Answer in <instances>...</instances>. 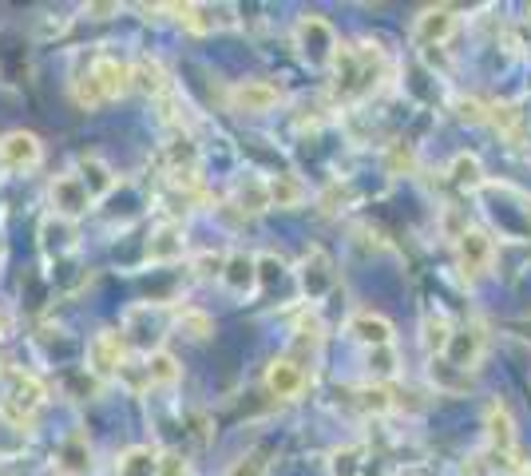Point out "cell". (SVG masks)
<instances>
[{"instance_id":"cell-9","label":"cell","mask_w":531,"mask_h":476,"mask_svg":"<svg viewBox=\"0 0 531 476\" xmlns=\"http://www.w3.org/2000/svg\"><path fill=\"white\" fill-rule=\"evenodd\" d=\"M484 437H488V449L496 457H516V421L500 397L484 405Z\"/></svg>"},{"instance_id":"cell-22","label":"cell","mask_w":531,"mask_h":476,"mask_svg":"<svg viewBox=\"0 0 531 476\" xmlns=\"http://www.w3.org/2000/svg\"><path fill=\"white\" fill-rule=\"evenodd\" d=\"M448 179H452V187H460V191H480V187H484V163H480V155L460 151V155L448 163Z\"/></svg>"},{"instance_id":"cell-12","label":"cell","mask_w":531,"mask_h":476,"mask_svg":"<svg viewBox=\"0 0 531 476\" xmlns=\"http://www.w3.org/2000/svg\"><path fill=\"white\" fill-rule=\"evenodd\" d=\"M222 286L234 294V298H250L262 282H258V258H250V254H242V250H234V254H226V262H222Z\"/></svg>"},{"instance_id":"cell-6","label":"cell","mask_w":531,"mask_h":476,"mask_svg":"<svg viewBox=\"0 0 531 476\" xmlns=\"http://www.w3.org/2000/svg\"><path fill=\"white\" fill-rule=\"evenodd\" d=\"M127 361V338L115 334V330H100L92 342H88V373L92 377H115Z\"/></svg>"},{"instance_id":"cell-20","label":"cell","mask_w":531,"mask_h":476,"mask_svg":"<svg viewBox=\"0 0 531 476\" xmlns=\"http://www.w3.org/2000/svg\"><path fill=\"white\" fill-rule=\"evenodd\" d=\"M80 179H84V187H88V195L92 199H104L115 191V183H119V175L107 167L100 155H80Z\"/></svg>"},{"instance_id":"cell-5","label":"cell","mask_w":531,"mask_h":476,"mask_svg":"<svg viewBox=\"0 0 531 476\" xmlns=\"http://www.w3.org/2000/svg\"><path fill=\"white\" fill-rule=\"evenodd\" d=\"M48 199H52V211H56L60 219H68V223H76L80 215H88L92 203H96V199L88 195V187H84L80 175H60V179H52Z\"/></svg>"},{"instance_id":"cell-25","label":"cell","mask_w":531,"mask_h":476,"mask_svg":"<svg viewBox=\"0 0 531 476\" xmlns=\"http://www.w3.org/2000/svg\"><path fill=\"white\" fill-rule=\"evenodd\" d=\"M234 203L242 211H250V215L270 211V187H266V179H238L234 183Z\"/></svg>"},{"instance_id":"cell-11","label":"cell","mask_w":531,"mask_h":476,"mask_svg":"<svg viewBox=\"0 0 531 476\" xmlns=\"http://www.w3.org/2000/svg\"><path fill=\"white\" fill-rule=\"evenodd\" d=\"M306 385H310V377H306V369H302L294 357H278V361L266 365V389H270L278 401H294V397H302Z\"/></svg>"},{"instance_id":"cell-4","label":"cell","mask_w":531,"mask_h":476,"mask_svg":"<svg viewBox=\"0 0 531 476\" xmlns=\"http://www.w3.org/2000/svg\"><path fill=\"white\" fill-rule=\"evenodd\" d=\"M298 282H302V294H306L310 302H321V298L337 286V274H333V258H329V250L310 246V250L302 254V262H298Z\"/></svg>"},{"instance_id":"cell-40","label":"cell","mask_w":531,"mask_h":476,"mask_svg":"<svg viewBox=\"0 0 531 476\" xmlns=\"http://www.w3.org/2000/svg\"><path fill=\"white\" fill-rule=\"evenodd\" d=\"M4 330H8V318H4V310H0V338H4Z\"/></svg>"},{"instance_id":"cell-10","label":"cell","mask_w":531,"mask_h":476,"mask_svg":"<svg viewBox=\"0 0 531 476\" xmlns=\"http://www.w3.org/2000/svg\"><path fill=\"white\" fill-rule=\"evenodd\" d=\"M44 159V143L32 131H8L0 135V167L4 171H32Z\"/></svg>"},{"instance_id":"cell-15","label":"cell","mask_w":531,"mask_h":476,"mask_svg":"<svg viewBox=\"0 0 531 476\" xmlns=\"http://www.w3.org/2000/svg\"><path fill=\"white\" fill-rule=\"evenodd\" d=\"M349 338L361 342L365 350H381V346H393V322L373 314V310H361L349 318Z\"/></svg>"},{"instance_id":"cell-26","label":"cell","mask_w":531,"mask_h":476,"mask_svg":"<svg viewBox=\"0 0 531 476\" xmlns=\"http://www.w3.org/2000/svg\"><path fill=\"white\" fill-rule=\"evenodd\" d=\"M40 238H44V250L48 254H64V250L76 246V227L68 219H60V215H48L44 227H40Z\"/></svg>"},{"instance_id":"cell-3","label":"cell","mask_w":531,"mask_h":476,"mask_svg":"<svg viewBox=\"0 0 531 476\" xmlns=\"http://www.w3.org/2000/svg\"><path fill=\"white\" fill-rule=\"evenodd\" d=\"M456 262L468 278H484L496 266V238L484 227H464L456 235Z\"/></svg>"},{"instance_id":"cell-18","label":"cell","mask_w":531,"mask_h":476,"mask_svg":"<svg viewBox=\"0 0 531 476\" xmlns=\"http://www.w3.org/2000/svg\"><path fill=\"white\" fill-rule=\"evenodd\" d=\"M56 469L64 476H92L96 473V461H92V445H88V437H68L64 445H60V453H56Z\"/></svg>"},{"instance_id":"cell-8","label":"cell","mask_w":531,"mask_h":476,"mask_svg":"<svg viewBox=\"0 0 531 476\" xmlns=\"http://www.w3.org/2000/svg\"><path fill=\"white\" fill-rule=\"evenodd\" d=\"M282 104V88L270 84V80H242L230 88V108L234 112H246V116H262V112H274Z\"/></svg>"},{"instance_id":"cell-37","label":"cell","mask_w":531,"mask_h":476,"mask_svg":"<svg viewBox=\"0 0 531 476\" xmlns=\"http://www.w3.org/2000/svg\"><path fill=\"white\" fill-rule=\"evenodd\" d=\"M159 476H191V465L179 453H163L159 457Z\"/></svg>"},{"instance_id":"cell-19","label":"cell","mask_w":531,"mask_h":476,"mask_svg":"<svg viewBox=\"0 0 531 476\" xmlns=\"http://www.w3.org/2000/svg\"><path fill=\"white\" fill-rule=\"evenodd\" d=\"M452 334H456V326L448 322V314H440V310H428L425 318H421V346H425V354L436 361L440 354H448V342H452Z\"/></svg>"},{"instance_id":"cell-28","label":"cell","mask_w":531,"mask_h":476,"mask_svg":"<svg viewBox=\"0 0 531 476\" xmlns=\"http://www.w3.org/2000/svg\"><path fill=\"white\" fill-rule=\"evenodd\" d=\"M171 12H179V24H183L187 32H195V36H207V32L218 28L214 8H207V4H175Z\"/></svg>"},{"instance_id":"cell-35","label":"cell","mask_w":531,"mask_h":476,"mask_svg":"<svg viewBox=\"0 0 531 476\" xmlns=\"http://www.w3.org/2000/svg\"><path fill=\"white\" fill-rule=\"evenodd\" d=\"M282 270H286V266H282L278 254H258V282H262V286H270L274 278H282Z\"/></svg>"},{"instance_id":"cell-16","label":"cell","mask_w":531,"mask_h":476,"mask_svg":"<svg viewBox=\"0 0 531 476\" xmlns=\"http://www.w3.org/2000/svg\"><path fill=\"white\" fill-rule=\"evenodd\" d=\"M131 80H135V88H139L143 96H151V100H163V96L175 88L159 56H139V60L131 64Z\"/></svg>"},{"instance_id":"cell-33","label":"cell","mask_w":531,"mask_h":476,"mask_svg":"<svg viewBox=\"0 0 531 476\" xmlns=\"http://www.w3.org/2000/svg\"><path fill=\"white\" fill-rule=\"evenodd\" d=\"M488 112H492V108H484L476 96L456 100V116H460V123H472V127H476V123H488Z\"/></svg>"},{"instance_id":"cell-23","label":"cell","mask_w":531,"mask_h":476,"mask_svg":"<svg viewBox=\"0 0 531 476\" xmlns=\"http://www.w3.org/2000/svg\"><path fill=\"white\" fill-rule=\"evenodd\" d=\"M143 377H147V385H175L179 377H183V365H179V357L167 354V350H155V354H147L143 361Z\"/></svg>"},{"instance_id":"cell-27","label":"cell","mask_w":531,"mask_h":476,"mask_svg":"<svg viewBox=\"0 0 531 476\" xmlns=\"http://www.w3.org/2000/svg\"><path fill=\"white\" fill-rule=\"evenodd\" d=\"M175 326L187 334V338H195V342H207L214 334V318L207 310H195V306H183V310H175Z\"/></svg>"},{"instance_id":"cell-1","label":"cell","mask_w":531,"mask_h":476,"mask_svg":"<svg viewBox=\"0 0 531 476\" xmlns=\"http://www.w3.org/2000/svg\"><path fill=\"white\" fill-rule=\"evenodd\" d=\"M44 397H48V389H44L40 377L12 369V373H8V393L0 397V417L12 421L16 429H28V425H32V413L44 405Z\"/></svg>"},{"instance_id":"cell-38","label":"cell","mask_w":531,"mask_h":476,"mask_svg":"<svg viewBox=\"0 0 531 476\" xmlns=\"http://www.w3.org/2000/svg\"><path fill=\"white\" fill-rule=\"evenodd\" d=\"M222 254H203V258H195V270L203 274V278H214V274H222Z\"/></svg>"},{"instance_id":"cell-34","label":"cell","mask_w":531,"mask_h":476,"mask_svg":"<svg viewBox=\"0 0 531 476\" xmlns=\"http://www.w3.org/2000/svg\"><path fill=\"white\" fill-rule=\"evenodd\" d=\"M361 409H365V413H389L393 401H389L385 389H373V385H369V389H361Z\"/></svg>"},{"instance_id":"cell-14","label":"cell","mask_w":531,"mask_h":476,"mask_svg":"<svg viewBox=\"0 0 531 476\" xmlns=\"http://www.w3.org/2000/svg\"><path fill=\"white\" fill-rule=\"evenodd\" d=\"M88 72L96 76V84H100V92H104L107 100H119V96H127V92L135 88V80H131V64L119 60V56H107V52L104 56H96Z\"/></svg>"},{"instance_id":"cell-21","label":"cell","mask_w":531,"mask_h":476,"mask_svg":"<svg viewBox=\"0 0 531 476\" xmlns=\"http://www.w3.org/2000/svg\"><path fill=\"white\" fill-rule=\"evenodd\" d=\"M159 449L151 445H131L127 453H119L115 461V476H159Z\"/></svg>"},{"instance_id":"cell-7","label":"cell","mask_w":531,"mask_h":476,"mask_svg":"<svg viewBox=\"0 0 531 476\" xmlns=\"http://www.w3.org/2000/svg\"><path fill=\"white\" fill-rule=\"evenodd\" d=\"M484 350H488V334H484V326L472 322V326H460V330L452 334L444 361H448L452 369H460V373H472V369H480Z\"/></svg>"},{"instance_id":"cell-39","label":"cell","mask_w":531,"mask_h":476,"mask_svg":"<svg viewBox=\"0 0 531 476\" xmlns=\"http://www.w3.org/2000/svg\"><path fill=\"white\" fill-rule=\"evenodd\" d=\"M88 12H92V16H96V20H104V12H115V4H92V8H88Z\"/></svg>"},{"instance_id":"cell-32","label":"cell","mask_w":531,"mask_h":476,"mask_svg":"<svg viewBox=\"0 0 531 476\" xmlns=\"http://www.w3.org/2000/svg\"><path fill=\"white\" fill-rule=\"evenodd\" d=\"M72 96H76V104H80V108H100V104H107V96L100 92V84H96V76H92V72H84V76L72 84Z\"/></svg>"},{"instance_id":"cell-36","label":"cell","mask_w":531,"mask_h":476,"mask_svg":"<svg viewBox=\"0 0 531 476\" xmlns=\"http://www.w3.org/2000/svg\"><path fill=\"white\" fill-rule=\"evenodd\" d=\"M516 119H520L516 104H496V108L488 112V123H492V127H500V131H512V127H516Z\"/></svg>"},{"instance_id":"cell-29","label":"cell","mask_w":531,"mask_h":476,"mask_svg":"<svg viewBox=\"0 0 531 476\" xmlns=\"http://www.w3.org/2000/svg\"><path fill=\"white\" fill-rule=\"evenodd\" d=\"M365 369H369L373 381H389V377H397L401 357H397L393 346H381V350H369V354H365Z\"/></svg>"},{"instance_id":"cell-30","label":"cell","mask_w":531,"mask_h":476,"mask_svg":"<svg viewBox=\"0 0 531 476\" xmlns=\"http://www.w3.org/2000/svg\"><path fill=\"white\" fill-rule=\"evenodd\" d=\"M329 469H333V476H361V469H365V445H345V449H333Z\"/></svg>"},{"instance_id":"cell-2","label":"cell","mask_w":531,"mask_h":476,"mask_svg":"<svg viewBox=\"0 0 531 476\" xmlns=\"http://www.w3.org/2000/svg\"><path fill=\"white\" fill-rule=\"evenodd\" d=\"M294 44H298V52L310 60V64H333V56H337V32H333V24L318 16V12H306L302 20H298V28H294Z\"/></svg>"},{"instance_id":"cell-24","label":"cell","mask_w":531,"mask_h":476,"mask_svg":"<svg viewBox=\"0 0 531 476\" xmlns=\"http://www.w3.org/2000/svg\"><path fill=\"white\" fill-rule=\"evenodd\" d=\"M266 187H270V207H302L306 203V183L298 179V175H274V179H266Z\"/></svg>"},{"instance_id":"cell-31","label":"cell","mask_w":531,"mask_h":476,"mask_svg":"<svg viewBox=\"0 0 531 476\" xmlns=\"http://www.w3.org/2000/svg\"><path fill=\"white\" fill-rule=\"evenodd\" d=\"M385 171H389V175H413V171H417V151H413V143H393V147L385 151Z\"/></svg>"},{"instance_id":"cell-17","label":"cell","mask_w":531,"mask_h":476,"mask_svg":"<svg viewBox=\"0 0 531 476\" xmlns=\"http://www.w3.org/2000/svg\"><path fill=\"white\" fill-rule=\"evenodd\" d=\"M187 254V235H183V227L179 223H163L155 235L147 238V262H175V258H183Z\"/></svg>"},{"instance_id":"cell-13","label":"cell","mask_w":531,"mask_h":476,"mask_svg":"<svg viewBox=\"0 0 531 476\" xmlns=\"http://www.w3.org/2000/svg\"><path fill=\"white\" fill-rule=\"evenodd\" d=\"M456 24H460L456 8H448V4L425 8V12L417 16V24H413V40L425 44V48H436V44H444V40L456 32Z\"/></svg>"}]
</instances>
